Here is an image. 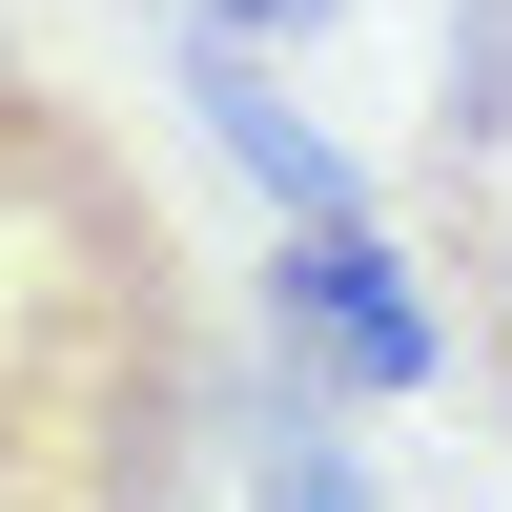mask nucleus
Segmentation results:
<instances>
[{"instance_id": "obj_1", "label": "nucleus", "mask_w": 512, "mask_h": 512, "mask_svg": "<svg viewBox=\"0 0 512 512\" xmlns=\"http://www.w3.org/2000/svg\"><path fill=\"white\" fill-rule=\"evenodd\" d=\"M226 472V308L82 82L0 62V512H205Z\"/></svg>"}, {"instance_id": "obj_2", "label": "nucleus", "mask_w": 512, "mask_h": 512, "mask_svg": "<svg viewBox=\"0 0 512 512\" xmlns=\"http://www.w3.org/2000/svg\"><path fill=\"white\" fill-rule=\"evenodd\" d=\"M267 369L308 410H410V390H451V308L410 287V246L369 205H308L267 246Z\"/></svg>"}, {"instance_id": "obj_3", "label": "nucleus", "mask_w": 512, "mask_h": 512, "mask_svg": "<svg viewBox=\"0 0 512 512\" xmlns=\"http://www.w3.org/2000/svg\"><path fill=\"white\" fill-rule=\"evenodd\" d=\"M431 164H492L512 185V0H451V41H431Z\"/></svg>"}, {"instance_id": "obj_4", "label": "nucleus", "mask_w": 512, "mask_h": 512, "mask_svg": "<svg viewBox=\"0 0 512 512\" xmlns=\"http://www.w3.org/2000/svg\"><path fill=\"white\" fill-rule=\"evenodd\" d=\"M431 246L472 267V328H492V369H512V185H492V164H431Z\"/></svg>"}, {"instance_id": "obj_5", "label": "nucleus", "mask_w": 512, "mask_h": 512, "mask_svg": "<svg viewBox=\"0 0 512 512\" xmlns=\"http://www.w3.org/2000/svg\"><path fill=\"white\" fill-rule=\"evenodd\" d=\"M349 0H205V41H328Z\"/></svg>"}, {"instance_id": "obj_6", "label": "nucleus", "mask_w": 512, "mask_h": 512, "mask_svg": "<svg viewBox=\"0 0 512 512\" xmlns=\"http://www.w3.org/2000/svg\"><path fill=\"white\" fill-rule=\"evenodd\" d=\"M267 512H349V472H328V451H287V472H267Z\"/></svg>"}, {"instance_id": "obj_7", "label": "nucleus", "mask_w": 512, "mask_h": 512, "mask_svg": "<svg viewBox=\"0 0 512 512\" xmlns=\"http://www.w3.org/2000/svg\"><path fill=\"white\" fill-rule=\"evenodd\" d=\"M0 62H21V41H0Z\"/></svg>"}]
</instances>
